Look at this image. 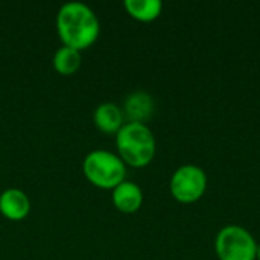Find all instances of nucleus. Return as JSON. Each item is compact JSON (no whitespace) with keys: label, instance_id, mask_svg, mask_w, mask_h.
<instances>
[{"label":"nucleus","instance_id":"1a4fd4ad","mask_svg":"<svg viewBox=\"0 0 260 260\" xmlns=\"http://www.w3.org/2000/svg\"><path fill=\"white\" fill-rule=\"evenodd\" d=\"M125 116L122 108L114 102H102L96 107L93 113V122L98 129L105 134H117V131L123 126Z\"/></svg>","mask_w":260,"mask_h":260},{"label":"nucleus","instance_id":"9b49d317","mask_svg":"<svg viewBox=\"0 0 260 260\" xmlns=\"http://www.w3.org/2000/svg\"><path fill=\"white\" fill-rule=\"evenodd\" d=\"M81 61H82L81 52L69 46H61L53 53V67L59 75L64 76H70L76 73L78 69L81 67Z\"/></svg>","mask_w":260,"mask_h":260},{"label":"nucleus","instance_id":"20e7f679","mask_svg":"<svg viewBox=\"0 0 260 260\" xmlns=\"http://www.w3.org/2000/svg\"><path fill=\"white\" fill-rule=\"evenodd\" d=\"M215 251L219 260H256L257 242L247 229L232 224L218 232Z\"/></svg>","mask_w":260,"mask_h":260},{"label":"nucleus","instance_id":"6e6552de","mask_svg":"<svg viewBox=\"0 0 260 260\" xmlns=\"http://www.w3.org/2000/svg\"><path fill=\"white\" fill-rule=\"evenodd\" d=\"M114 207L122 213H134L143 204V192L134 181H122L113 189L111 195Z\"/></svg>","mask_w":260,"mask_h":260},{"label":"nucleus","instance_id":"0eeeda50","mask_svg":"<svg viewBox=\"0 0 260 260\" xmlns=\"http://www.w3.org/2000/svg\"><path fill=\"white\" fill-rule=\"evenodd\" d=\"M122 111L128 122L145 123L154 113V99L146 91H133L126 96Z\"/></svg>","mask_w":260,"mask_h":260},{"label":"nucleus","instance_id":"f03ea898","mask_svg":"<svg viewBox=\"0 0 260 260\" xmlns=\"http://www.w3.org/2000/svg\"><path fill=\"white\" fill-rule=\"evenodd\" d=\"M117 155L133 168L148 166L157 151L155 137L146 123L125 122L116 134Z\"/></svg>","mask_w":260,"mask_h":260},{"label":"nucleus","instance_id":"9d476101","mask_svg":"<svg viewBox=\"0 0 260 260\" xmlns=\"http://www.w3.org/2000/svg\"><path fill=\"white\" fill-rule=\"evenodd\" d=\"M126 12L139 21H154L160 17L163 3L160 0H125Z\"/></svg>","mask_w":260,"mask_h":260},{"label":"nucleus","instance_id":"423d86ee","mask_svg":"<svg viewBox=\"0 0 260 260\" xmlns=\"http://www.w3.org/2000/svg\"><path fill=\"white\" fill-rule=\"evenodd\" d=\"M30 212L29 197L17 187H9L0 193V213L11 221H21Z\"/></svg>","mask_w":260,"mask_h":260},{"label":"nucleus","instance_id":"7ed1b4c3","mask_svg":"<svg viewBox=\"0 0 260 260\" xmlns=\"http://www.w3.org/2000/svg\"><path fill=\"white\" fill-rule=\"evenodd\" d=\"M82 172L85 178L96 187L114 189L126 177V165L123 160L107 149L90 151L82 161Z\"/></svg>","mask_w":260,"mask_h":260},{"label":"nucleus","instance_id":"f257e3e1","mask_svg":"<svg viewBox=\"0 0 260 260\" xmlns=\"http://www.w3.org/2000/svg\"><path fill=\"white\" fill-rule=\"evenodd\" d=\"M56 32L62 46L82 50L99 37L101 24L96 12L82 2H67L56 14Z\"/></svg>","mask_w":260,"mask_h":260},{"label":"nucleus","instance_id":"f8f14e48","mask_svg":"<svg viewBox=\"0 0 260 260\" xmlns=\"http://www.w3.org/2000/svg\"><path fill=\"white\" fill-rule=\"evenodd\" d=\"M256 260H260V242H257V253H256Z\"/></svg>","mask_w":260,"mask_h":260},{"label":"nucleus","instance_id":"39448f33","mask_svg":"<svg viewBox=\"0 0 260 260\" xmlns=\"http://www.w3.org/2000/svg\"><path fill=\"white\" fill-rule=\"evenodd\" d=\"M169 190L181 204L197 203L207 190V174L197 165H183L172 174Z\"/></svg>","mask_w":260,"mask_h":260}]
</instances>
